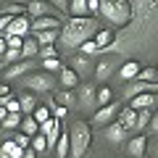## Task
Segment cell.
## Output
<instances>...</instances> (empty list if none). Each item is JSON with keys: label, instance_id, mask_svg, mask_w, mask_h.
<instances>
[{"label": "cell", "instance_id": "35", "mask_svg": "<svg viewBox=\"0 0 158 158\" xmlns=\"http://www.w3.org/2000/svg\"><path fill=\"white\" fill-rule=\"evenodd\" d=\"M135 79H140V82H150V85H156V69H140V74H137Z\"/></svg>", "mask_w": 158, "mask_h": 158}, {"label": "cell", "instance_id": "32", "mask_svg": "<svg viewBox=\"0 0 158 158\" xmlns=\"http://www.w3.org/2000/svg\"><path fill=\"white\" fill-rule=\"evenodd\" d=\"M111 66H113V61L103 58V61L98 63V69H95V77H98V79H108V74H111Z\"/></svg>", "mask_w": 158, "mask_h": 158}, {"label": "cell", "instance_id": "52", "mask_svg": "<svg viewBox=\"0 0 158 158\" xmlns=\"http://www.w3.org/2000/svg\"><path fill=\"white\" fill-rule=\"evenodd\" d=\"M3 69H6V66H0V74H3Z\"/></svg>", "mask_w": 158, "mask_h": 158}, {"label": "cell", "instance_id": "19", "mask_svg": "<svg viewBox=\"0 0 158 158\" xmlns=\"http://www.w3.org/2000/svg\"><path fill=\"white\" fill-rule=\"evenodd\" d=\"M19 106H21V113H24V116H29V113L37 108V98H34L32 92H24V95L19 98Z\"/></svg>", "mask_w": 158, "mask_h": 158}, {"label": "cell", "instance_id": "11", "mask_svg": "<svg viewBox=\"0 0 158 158\" xmlns=\"http://www.w3.org/2000/svg\"><path fill=\"white\" fill-rule=\"evenodd\" d=\"M145 148H148V137L145 135H137L127 142V153L132 158H145Z\"/></svg>", "mask_w": 158, "mask_h": 158}, {"label": "cell", "instance_id": "4", "mask_svg": "<svg viewBox=\"0 0 158 158\" xmlns=\"http://www.w3.org/2000/svg\"><path fill=\"white\" fill-rule=\"evenodd\" d=\"M58 79L53 77L50 71H29L27 77H24V85H27V90H34V92H50L53 87H56Z\"/></svg>", "mask_w": 158, "mask_h": 158}, {"label": "cell", "instance_id": "5", "mask_svg": "<svg viewBox=\"0 0 158 158\" xmlns=\"http://www.w3.org/2000/svg\"><path fill=\"white\" fill-rule=\"evenodd\" d=\"M142 92H156V85L150 82H140V79H132L124 85V100H132V98L142 95Z\"/></svg>", "mask_w": 158, "mask_h": 158}, {"label": "cell", "instance_id": "2", "mask_svg": "<svg viewBox=\"0 0 158 158\" xmlns=\"http://www.w3.org/2000/svg\"><path fill=\"white\" fill-rule=\"evenodd\" d=\"M98 16L108 19L111 27H127L132 21V3L129 0H100V8H98Z\"/></svg>", "mask_w": 158, "mask_h": 158}, {"label": "cell", "instance_id": "46", "mask_svg": "<svg viewBox=\"0 0 158 158\" xmlns=\"http://www.w3.org/2000/svg\"><path fill=\"white\" fill-rule=\"evenodd\" d=\"M11 95V87H8V82H0V98H8Z\"/></svg>", "mask_w": 158, "mask_h": 158}, {"label": "cell", "instance_id": "47", "mask_svg": "<svg viewBox=\"0 0 158 158\" xmlns=\"http://www.w3.org/2000/svg\"><path fill=\"white\" fill-rule=\"evenodd\" d=\"M21 158H37V153H34L32 148H27V150H24V156H21Z\"/></svg>", "mask_w": 158, "mask_h": 158}, {"label": "cell", "instance_id": "20", "mask_svg": "<svg viewBox=\"0 0 158 158\" xmlns=\"http://www.w3.org/2000/svg\"><path fill=\"white\" fill-rule=\"evenodd\" d=\"M137 74H140V63H137V61H129V63H124V66H121L118 77L124 79V82H132V79H135Z\"/></svg>", "mask_w": 158, "mask_h": 158}, {"label": "cell", "instance_id": "37", "mask_svg": "<svg viewBox=\"0 0 158 158\" xmlns=\"http://www.w3.org/2000/svg\"><path fill=\"white\" fill-rule=\"evenodd\" d=\"M42 66H45V71H61L63 63L58 58H42Z\"/></svg>", "mask_w": 158, "mask_h": 158}, {"label": "cell", "instance_id": "48", "mask_svg": "<svg viewBox=\"0 0 158 158\" xmlns=\"http://www.w3.org/2000/svg\"><path fill=\"white\" fill-rule=\"evenodd\" d=\"M3 53H6V37L0 34V56H3Z\"/></svg>", "mask_w": 158, "mask_h": 158}, {"label": "cell", "instance_id": "25", "mask_svg": "<svg viewBox=\"0 0 158 158\" xmlns=\"http://www.w3.org/2000/svg\"><path fill=\"white\" fill-rule=\"evenodd\" d=\"M108 103H113L111 87H100V90L95 92V106H108Z\"/></svg>", "mask_w": 158, "mask_h": 158}, {"label": "cell", "instance_id": "22", "mask_svg": "<svg viewBox=\"0 0 158 158\" xmlns=\"http://www.w3.org/2000/svg\"><path fill=\"white\" fill-rule=\"evenodd\" d=\"M111 40H113L111 29H98V32L92 34V42H95V48H98V50H103V48H106L108 42H111Z\"/></svg>", "mask_w": 158, "mask_h": 158}, {"label": "cell", "instance_id": "24", "mask_svg": "<svg viewBox=\"0 0 158 158\" xmlns=\"http://www.w3.org/2000/svg\"><path fill=\"white\" fill-rule=\"evenodd\" d=\"M150 113H153V108H140V111H137V121H135L137 132H142L148 124H150Z\"/></svg>", "mask_w": 158, "mask_h": 158}, {"label": "cell", "instance_id": "27", "mask_svg": "<svg viewBox=\"0 0 158 158\" xmlns=\"http://www.w3.org/2000/svg\"><path fill=\"white\" fill-rule=\"evenodd\" d=\"M0 13H8V16H21V13H27V6H19V3H3V6H0Z\"/></svg>", "mask_w": 158, "mask_h": 158}, {"label": "cell", "instance_id": "7", "mask_svg": "<svg viewBox=\"0 0 158 158\" xmlns=\"http://www.w3.org/2000/svg\"><path fill=\"white\" fill-rule=\"evenodd\" d=\"M118 127L124 132H132L135 129V121H137V111L132 106H127V108H118V113H116V118H113Z\"/></svg>", "mask_w": 158, "mask_h": 158}, {"label": "cell", "instance_id": "42", "mask_svg": "<svg viewBox=\"0 0 158 158\" xmlns=\"http://www.w3.org/2000/svg\"><path fill=\"white\" fill-rule=\"evenodd\" d=\"M29 140H32V137H27V135H24V132H19V135L13 137V142H16L19 148H24V150H27V148H29Z\"/></svg>", "mask_w": 158, "mask_h": 158}, {"label": "cell", "instance_id": "39", "mask_svg": "<svg viewBox=\"0 0 158 158\" xmlns=\"http://www.w3.org/2000/svg\"><path fill=\"white\" fill-rule=\"evenodd\" d=\"M3 37H6V48H16V50H21L24 37H16V34H3Z\"/></svg>", "mask_w": 158, "mask_h": 158}, {"label": "cell", "instance_id": "41", "mask_svg": "<svg viewBox=\"0 0 158 158\" xmlns=\"http://www.w3.org/2000/svg\"><path fill=\"white\" fill-rule=\"evenodd\" d=\"M79 50L85 53V56H92V53H98V48H95V42H92V40H87V42H82V45H79Z\"/></svg>", "mask_w": 158, "mask_h": 158}, {"label": "cell", "instance_id": "23", "mask_svg": "<svg viewBox=\"0 0 158 158\" xmlns=\"http://www.w3.org/2000/svg\"><path fill=\"white\" fill-rule=\"evenodd\" d=\"M77 106H85V108L95 106V90L92 87H82V92L77 95Z\"/></svg>", "mask_w": 158, "mask_h": 158}, {"label": "cell", "instance_id": "15", "mask_svg": "<svg viewBox=\"0 0 158 158\" xmlns=\"http://www.w3.org/2000/svg\"><path fill=\"white\" fill-rule=\"evenodd\" d=\"M156 100H158V95H156V92H142V95L132 98V100H129V106L135 108V111H140V108H153V106H156Z\"/></svg>", "mask_w": 158, "mask_h": 158}, {"label": "cell", "instance_id": "36", "mask_svg": "<svg viewBox=\"0 0 158 158\" xmlns=\"http://www.w3.org/2000/svg\"><path fill=\"white\" fill-rule=\"evenodd\" d=\"M37 58H58V48L56 45H42L37 53Z\"/></svg>", "mask_w": 158, "mask_h": 158}, {"label": "cell", "instance_id": "21", "mask_svg": "<svg viewBox=\"0 0 158 158\" xmlns=\"http://www.w3.org/2000/svg\"><path fill=\"white\" fill-rule=\"evenodd\" d=\"M19 129H21L27 137H34V135L40 132V124L34 121V116H24V118H21V124H19Z\"/></svg>", "mask_w": 158, "mask_h": 158}, {"label": "cell", "instance_id": "49", "mask_svg": "<svg viewBox=\"0 0 158 158\" xmlns=\"http://www.w3.org/2000/svg\"><path fill=\"white\" fill-rule=\"evenodd\" d=\"M3 3H19V6H27V0H3Z\"/></svg>", "mask_w": 158, "mask_h": 158}, {"label": "cell", "instance_id": "51", "mask_svg": "<svg viewBox=\"0 0 158 158\" xmlns=\"http://www.w3.org/2000/svg\"><path fill=\"white\" fill-rule=\"evenodd\" d=\"M156 85H158V66H156Z\"/></svg>", "mask_w": 158, "mask_h": 158}, {"label": "cell", "instance_id": "28", "mask_svg": "<svg viewBox=\"0 0 158 158\" xmlns=\"http://www.w3.org/2000/svg\"><path fill=\"white\" fill-rule=\"evenodd\" d=\"M0 58L6 61V66H11V63H19V61H24L21 50H16V48H6V53H3Z\"/></svg>", "mask_w": 158, "mask_h": 158}, {"label": "cell", "instance_id": "44", "mask_svg": "<svg viewBox=\"0 0 158 158\" xmlns=\"http://www.w3.org/2000/svg\"><path fill=\"white\" fill-rule=\"evenodd\" d=\"M50 3L58 8V11H69V0H50Z\"/></svg>", "mask_w": 158, "mask_h": 158}, {"label": "cell", "instance_id": "40", "mask_svg": "<svg viewBox=\"0 0 158 158\" xmlns=\"http://www.w3.org/2000/svg\"><path fill=\"white\" fill-rule=\"evenodd\" d=\"M145 156H148V158H158V137H153V140H148Z\"/></svg>", "mask_w": 158, "mask_h": 158}, {"label": "cell", "instance_id": "17", "mask_svg": "<svg viewBox=\"0 0 158 158\" xmlns=\"http://www.w3.org/2000/svg\"><path fill=\"white\" fill-rule=\"evenodd\" d=\"M103 135H106V140H111V142H124L129 132H124L121 127L116 124V121H111V124H108L106 129H103Z\"/></svg>", "mask_w": 158, "mask_h": 158}, {"label": "cell", "instance_id": "31", "mask_svg": "<svg viewBox=\"0 0 158 158\" xmlns=\"http://www.w3.org/2000/svg\"><path fill=\"white\" fill-rule=\"evenodd\" d=\"M29 148H32L34 153H42V150H48V142H45V135H40V132H37V135H34L32 140H29Z\"/></svg>", "mask_w": 158, "mask_h": 158}, {"label": "cell", "instance_id": "18", "mask_svg": "<svg viewBox=\"0 0 158 158\" xmlns=\"http://www.w3.org/2000/svg\"><path fill=\"white\" fill-rule=\"evenodd\" d=\"M37 53H40V45H37V40L29 34V37H24V42H21V56L27 58V61H32V58H37Z\"/></svg>", "mask_w": 158, "mask_h": 158}, {"label": "cell", "instance_id": "43", "mask_svg": "<svg viewBox=\"0 0 158 158\" xmlns=\"http://www.w3.org/2000/svg\"><path fill=\"white\" fill-rule=\"evenodd\" d=\"M98 8H100V0H87V11H90V16H98Z\"/></svg>", "mask_w": 158, "mask_h": 158}, {"label": "cell", "instance_id": "12", "mask_svg": "<svg viewBox=\"0 0 158 158\" xmlns=\"http://www.w3.org/2000/svg\"><path fill=\"white\" fill-rule=\"evenodd\" d=\"M29 19L27 16H13V21L8 24V29H6V34H16V37H27L29 34Z\"/></svg>", "mask_w": 158, "mask_h": 158}, {"label": "cell", "instance_id": "9", "mask_svg": "<svg viewBox=\"0 0 158 158\" xmlns=\"http://www.w3.org/2000/svg\"><path fill=\"white\" fill-rule=\"evenodd\" d=\"M45 29H61L58 16H40L29 24V32H45Z\"/></svg>", "mask_w": 158, "mask_h": 158}, {"label": "cell", "instance_id": "38", "mask_svg": "<svg viewBox=\"0 0 158 158\" xmlns=\"http://www.w3.org/2000/svg\"><path fill=\"white\" fill-rule=\"evenodd\" d=\"M6 111H8V113H21L19 98H13V95H8V98H6Z\"/></svg>", "mask_w": 158, "mask_h": 158}, {"label": "cell", "instance_id": "26", "mask_svg": "<svg viewBox=\"0 0 158 158\" xmlns=\"http://www.w3.org/2000/svg\"><path fill=\"white\" fill-rule=\"evenodd\" d=\"M56 156L58 158L69 156V132H61V137H58V142H56Z\"/></svg>", "mask_w": 158, "mask_h": 158}, {"label": "cell", "instance_id": "6", "mask_svg": "<svg viewBox=\"0 0 158 158\" xmlns=\"http://www.w3.org/2000/svg\"><path fill=\"white\" fill-rule=\"evenodd\" d=\"M118 108H121L118 103H108V106H100V108H98V113H95V121H92V124H95V127H108L113 118H116Z\"/></svg>", "mask_w": 158, "mask_h": 158}, {"label": "cell", "instance_id": "50", "mask_svg": "<svg viewBox=\"0 0 158 158\" xmlns=\"http://www.w3.org/2000/svg\"><path fill=\"white\" fill-rule=\"evenodd\" d=\"M0 158H11V156H8V153L3 150V148H0Z\"/></svg>", "mask_w": 158, "mask_h": 158}, {"label": "cell", "instance_id": "16", "mask_svg": "<svg viewBox=\"0 0 158 158\" xmlns=\"http://www.w3.org/2000/svg\"><path fill=\"white\" fill-rule=\"evenodd\" d=\"M53 100H56V106H61V108L69 111V108L77 106V92H74V90H58Z\"/></svg>", "mask_w": 158, "mask_h": 158}, {"label": "cell", "instance_id": "13", "mask_svg": "<svg viewBox=\"0 0 158 158\" xmlns=\"http://www.w3.org/2000/svg\"><path fill=\"white\" fill-rule=\"evenodd\" d=\"M58 82L63 85V90H74V87L79 85V74L74 71L71 66H63L61 71H58Z\"/></svg>", "mask_w": 158, "mask_h": 158}, {"label": "cell", "instance_id": "34", "mask_svg": "<svg viewBox=\"0 0 158 158\" xmlns=\"http://www.w3.org/2000/svg\"><path fill=\"white\" fill-rule=\"evenodd\" d=\"M32 116H34V121H37V124H42V121H48V118H50V111H48L45 106H37L32 111Z\"/></svg>", "mask_w": 158, "mask_h": 158}, {"label": "cell", "instance_id": "8", "mask_svg": "<svg viewBox=\"0 0 158 158\" xmlns=\"http://www.w3.org/2000/svg\"><path fill=\"white\" fill-rule=\"evenodd\" d=\"M27 13L32 19L53 16V3H50V0H29V3H27Z\"/></svg>", "mask_w": 158, "mask_h": 158}, {"label": "cell", "instance_id": "10", "mask_svg": "<svg viewBox=\"0 0 158 158\" xmlns=\"http://www.w3.org/2000/svg\"><path fill=\"white\" fill-rule=\"evenodd\" d=\"M32 71V61H19V63H11L8 69H3V79H13V77H27Z\"/></svg>", "mask_w": 158, "mask_h": 158}, {"label": "cell", "instance_id": "33", "mask_svg": "<svg viewBox=\"0 0 158 158\" xmlns=\"http://www.w3.org/2000/svg\"><path fill=\"white\" fill-rule=\"evenodd\" d=\"M74 71H77V74H82V71H90V61H87V56H77V58H74Z\"/></svg>", "mask_w": 158, "mask_h": 158}, {"label": "cell", "instance_id": "14", "mask_svg": "<svg viewBox=\"0 0 158 158\" xmlns=\"http://www.w3.org/2000/svg\"><path fill=\"white\" fill-rule=\"evenodd\" d=\"M32 37L37 40V45H56L61 37V29H45V32H32Z\"/></svg>", "mask_w": 158, "mask_h": 158}, {"label": "cell", "instance_id": "45", "mask_svg": "<svg viewBox=\"0 0 158 158\" xmlns=\"http://www.w3.org/2000/svg\"><path fill=\"white\" fill-rule=\"evenodd\" d=\"M148 127H150L153 132H158V111H156V113H150V124H148Z\"/></svg>", "mask_w": 158, "mask_h": 158}, {"label": "cell", "instance_id": "1", "mask_svg": "<svg viewBox=\"0 0 158 158\" xmlns=\"http://www.w3.org/2000/svg\"><path fill=\"white\" fill-rule=\"evenodd\" d=\"M98 29L100 27H98L95 16H74V19H69V21L61 27V37L58 40L63 42L66 50H77V48L82 45V42H87Z\"/></svg>", "mask_w": 158, "mask_h": 158}, {"label": "cell", "instance_id": "3", "mask_svg": "<svg viewBox=\"0 0 158 158\" xmlns=\"http://www.w3.org/2000/svg\"><path fill=\"white\" fill-rule=\"evenodd\" d=\"M90 142H92L90 124L74 121L71 129H69V153H71V158H85V153L90 150Z\"/></svg>", "mask_w": 158, "mask_h": 158}, {"label": "cell", "instance_id": "30", "mask_svg": "<svg viewBox=\"0 0 158 158\" xmlns=\"http://www.w3.org/2000/svg\"><path fill=\"white\" fill-rule=\"evenodd\" d=\"M21 118H24V113H6V118H3V127H6V129H19Z\"/></svg>", "mask_w": 158, "mask_h": 158}, {"label": "cell", "instance_id": "29", "mask_svg": "<svg viewBox=\"0 0 158 158\" xmlns=\"http://www.w3.org/2000/svg\"><path fill=\"white\" fill-rule=\"evenodd\" d=\"M69 11L74 13V16H87V0H71V3H69Z\"/></svg>", "mask_w": 158, "mask_h": 158}]
</instances>
